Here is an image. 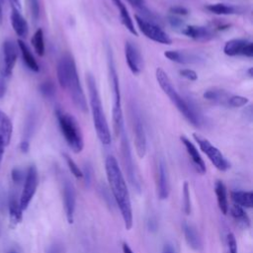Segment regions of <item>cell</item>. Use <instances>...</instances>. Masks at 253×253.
Here are the masks:
<instances>
[{
	"label": "cell",
	"mask_w": 253,
	"mask_h": 253,
	"mask_svg": "<svg viewBox=\"0 0 253 253\" xmlns=\"http://www.w3.org/2000/svg\"><path fill=\"white\" fill-rule=\"evenodd\" d=\"M63 157L66 161V164L70 170V172L72 173V175L77 178V179H81L83 178V173L82 170L78 167V165L74 162V160L67 154V153H63Z\"/></svg>",
	"instance_id": "obj_33"
},
{
	"label": "cell",
	"mask_w": 253,
	"mask_h": 253,
	"mask_svg": "<svg viewBox=\"0 0 253 253\" xmlns=\"http://www.w3.org/2000/svg\"><path fill=\"white\" fill-rule=\"evenodd\" d=\"M180 140L183 143V145L185 146L186 151H187L189 157L191 158L192 163H193L194 167L196 168L197 172L201 175H204L207 171V167H206V164H205L202 156L200 155L196 145L185 135H181Z\"/></svg>",
	"instance_id": "obj_16"
},
{
	"label": "cell",
	"mask_w": 253,
	"mask_h": 253,
	"mask_svg": "<svg viewBox=\"0 0 253 253\" xmlns=\"http://www.w3.org/2000/svg\"><path fill=\"white\" fill-rule=\"evenodd\" d=\"M9 218L10 223L14 227L23 219V210L20 207V202L15 194H12L9 200Z\"/></svg>",
	"instance_id": "obj_24"
},
{
	"label": "cell",
	"mask_w": 253,
	"mask_h": 253,
	"mask_svg": "<svg viewBox=\"0 0 253 253\" xmlns=\"http://www.w3.org/2000/svg\"><path fill=\"white\" fill-rule=\"evenodd\" d=\"M20 149H21L22 152L27 153L29 151V149H30V142H29V140H27V139L22 140V142L20 143Z\"/></svg>",
	"instance_id": "obj_46"
},
{
	"label": "cell",
	"mask_w": 253,
	"mask_h": 253,
	"mask_svg": "<svg viewBox=\"0 0 253 253\" xmlns=\"http://www.w3.org/2000/svg\"><path fill=\"white\" fill-rule=\"evenodd\" d=\"M6 90H7V85H6L5 78L0 75V99H2L5 96Z\"/></svg>",
	"instance_id": "obj_44"
},
{
	"label": "cell",
	"mask_w": 253,
	"mask_h": 253,
	"mask_svg": "<svg viewBox=\"0 0 253 253\" xmlns=\"http://www.w3.org/2000/svg\"><path fill=\"white\" fill-rule=\"evenodd\" d=\"M183 204H184V211L186 214H190L191 212V199H190V191L189 185L187 182L183 185Z\"/></svg>",
	"instance_id": "obj_36"
},
{
	"label": "cell",
	"mask_w": 253,
	"mask_h": 253,
	"mask_svg": "<svg viewBox=\"0 0 253 253\" xmlns=\"http://www.w3.org/2000/svg\"><path fill=\"white\" fill-rule=\"evenodd\" d=\"M107 63H108V72L110 77V83L113 90V126L114 131L117 136L120 135L121 131L124 127V118H123V110H122V97H121V89H120V81L119 75L117 72L114 55L110 46L107 48Z\"/></svg>",
	"instance_id": "obj_5"
},
{
	"label": "cell",
	"mask_w": 253,
	"mask_h": 253,
	"mask_svg": "<svg viewBox=\"0 0 253 253\" xmlns=\"http://www.w3.org/2000/svg\"><path fill=\"white\" fill-rule=\"evenodd\" d=\"M130 116H131V121H132L135 151L139 158H143L146 153V148H147L146 133H145L144 124H143V120H142L140 111L135 105H131V107H130Z\"/></svg>",
	"instance_id": "obj_8"
},
{
	"label": "cell",
	"mask_w": 253,
	"mask_h": 253,
	"mask_svg": "<svg viewBox=\"0 0 253 253\" xmlns=\"http://www.w3.org/2000/svg\"><path fill=\"white\" fill-rule=\"evenodd\" d=\"M2 7H3V4H2V0H0V22L2 21V15H3V12H2Z\"/></svg>",
	"instance_id": "obj_51"
},
{
	"label": "cell",
	"mask_w": 253,
	"mask_h": 253,
	"mask_svg": "<svg viewBox=\"0 0 253 253\" xmlns=\"http://www.w3.org/2000/svg\"><path fill=\"white\" fill-rule=\"evenodd\" d=\"M168 22H169V24L171 25V27H173V28H175V29H181V31L183 30V28L185 27V25H184V22L179 18V17H177V16H170L169 18H168Z\"/></svg>",
	"instance_id": "obj_40"
},
{
	"label": "cell",
	"mask_w": 253,
	"mask_h": 253,
	"mask_svg": "<svg viewBox=\"0 0 253 253\" xmlns=\"http://www.w3.org/2000/svg\"><path fill=\"white\" fill-rule=\"evenodd\" d=\"M4 151H5V147L2 144H0V165H1V161H2V158H3Z\"/></svg>",
	"instance_id": "obj_50"
},
{
	"label": "cell",
	"mask_w": 253,
	"mask_h": 253,
	"mask_svg": "<svg viewBox=\"0 0 253 253\" xmlns=\"http://www.w3.org/2000/svg\"><path fill=\"white\" fill-rule=\"evenodd\" d=\"M180 75L190 81H196L198 79V74L196 73V71H194L193 69H189V68H185V69H181L179 71Z\"/></svg>",
	"instance_id": "obj_39"
},
{
	"label": "cell",
	"mask_w": 253,
	"mask_h": 253,
	"mask_svg": "<svg viewBox=\"0 0 253 253\" xmlns=\"http://www.w3.org/2000/svg\"><path fill=\"white\" fill-rule=\"evenodd\" d=\"M38 184H39V175H38L37 167L35 165H31L28 168V171L26 173L23 191L19 200L20 207L23 211H25L29 207L37 191Z\"/></svg>",
	"instance_id": "obj_11"
},
{
	"label": "cell",
	"mask_w": 253,
	"mask_h": 253,
	"mask_svg": "<svg viewBox=\"0 0 253 253\" xmlns=\"http://www.w3.org/2000/svg\"><path fill=\"white\" fill-rule=\"evenodd\" d=\"M134 19L137 28L147 39L161 44H171V38L161 27H159V25L142 18L137 14L134 15Z\"/></svg>",
	"instance_id": "obj_9"
},
{
	"label": "cell",
	"mask_w": 253,
	"mask_h": 253,
	"mask_svg": "<svg viewBox=\"0 0 253 253\" xmlns=\"http://www.w3.org/2000/svg\"><path fill=\"white\" fill-rule=\"evenodd\" d=\"M248 103H249V99L244 96H240V95H231V96H229L228 101H227V105L232 108L244 107Z\"/></svg>",
	"instance_id": "obj_35"
},
{
	"label": "cell",
	"mask_w": 253,
	"mask_h": 253,
	"mask_svg": "<svg viewBox=\"0 0 253 253\" xmlns=\"http://www.w3.org/2000/svg\"><path fill=\"white\" fill-rule=\"evenodd\" d=\"M226 243L228 247V252L229 253H238L237 250V242L235 239V236L232 232H228L226 235Z\"/></svg>",
	"instance_id": "obj_38"
},
{
	"label": "cell",
	"mask_w": 253,
	"mask_h": 253,
	"mask_svg": "<svg viewBox=\"0 0 253 253\" xmlns=\"http://www.w3.org/2000/svg\"><path fill=\"white\" fill-rule=\"evenodd\" d=\"M17 43H18V47H19V50L22 54V58L26 64V66L34 71V72H39L40 71V66H39V63L38 61L36 60L35 56L33 55L32 51L30 50L29 46L24 42V41H22L21 39H19L17 41Z\"/></svg>",
	"instance_id": "obj_22"
},
{
	"label": "cell",
	"mask_w": 253,
	"mask_h": 253,
	"mask_svg": "<svg viewBox=\"0 0 253 253\" xmlns=\"http://www.w3.org/2000/svg\"><path fill=\"white\" fill-rule=\"evenodd\" d=\"M157 195L160 200H166L169 196V182L165 162L161 159L157 164Z\"/></svg>",
	"instance_id": "obj_18"
},
{
	"label": "cell",
	"mask_w": 253,
	"mask_h": 253,
	"mask_svg": "<svg viewBox=\"0 0 253 253\" xmlns=\"http://www.w3.org/2000/svg\"><path fill=\"white\" fill-rule=\"evenodd\" d=\"M181 32L185 36L198 42H209L213 38L212 31L205 26H185Z\"/></svg>",
	"instance_id": "obj_19"
},
{
	"label": "cell",
	"mask_w": 253,
	"mask_h": 253,
	"mask_svg": "<svg viewBox=\"0 0 253 253\" xmlns=\"http://www.w3.org/2000/svg\"><path fill=\"white\" fill-rule=\"evenodd\" d=\"M133 8H135L137 10V12L139 14H137L138 16L150 21V22H153V23H156V18L154 16V14L146 7L145 5V2L144 0H126ZM157 24V23H156Z\"/></svg>",
	"instance_id": "obj_30"
},
{
	"label": "cell",
	"mask_w": 253,
	"mask_h": 253,
	"mask_svg": "<svg viewBox=\"0 0 253 253\" xmlns=\"http://www.w3.org/2000/svg\"><path fill=\"white\" fill-rule=\"evenodd\" d=\"M63 203L64 211L68 223H73L75 211V191L69 180L63 183Z\"/></svg>",
	"instance_id": "obj_17"
},
{
	"label": "cell",
	"mask_w": 253,
	"mask_h": 253,
	"mask_svg": "<svg viewBox=\"0 0 253 253\" xmlns=\"http://www.w3.org/2000/svg\"><path fill=\"white\" fill-rule=\"evenodd\" d=\"M82 173H83V177L85 178V183L87 185H89L90 182H91V177H92V169H91V167L89 165H86L85 169H84V171H82Z\"/></svg>",
	"instance_id": "obj_43"
},
{
	"label": "cell",
	"mask_w": 253,
	"mask_h": 253,
	"mask_svg": "<svg viewBox=\"0 0 253 253\" xmlns=\"http://www.w3.org/2000/svg\"><path fill=\"white\" fill-rule=\"evenodd\" d=\"M170 13L174 16H186L189 14V10L186 9L185 7H182V6H173L170 8Z\"/></svg>",
	"instance_id": "obj_41"
},
{
	"label": "cell",
	"mask_w": 253,
	"mask_h": 253,
	"mask_svg": "<svg viewBox=\"0 0 253 253\" xmlns=\"http://www.w3.org/2000/svg\"><path fill=\"white\" fill-rule=\"evenodd\" d=\"M105 170L110 189L120 209L125 227L126 230H130L132 227L133 219L129 192L127 190L126 180L115 156H107L105 160Z\"/></svg>",
	"instance_id": "obj_1"
},
{
	"label": "cell",
	"mask_w": 253,
	"mask_h": 253,
	"mask_svg": "<svg viewBox=\"0 0 253 253\" xmlns=\"http://www.w3.org/2000/svg\"><path fill=\"white\" fill-rule=\"evenodd\" d=\"M230 214L243 227H248L249 226V224H250L249 217L247 216V214L244 211L243 208H241V207H239V206L234 204L230 208Z\"/></svg>",
	"instance_id": "obj_31"
},
{
	"label": "cell",
	"mask_w": 253,
	"mask_h": 253,
	"mask_svg": "<svg viewBox=\"0 0 253 253\" xmlns=\"http://www.w3.org/2000/svg\"><path fill=\"white\" fill-rule=\"evenodd\" d=\"M11 25L17 36H19L21 39H25L28 36L29 33V27L26 19L21 14V11L12 9L11 12Z\"/></svg>",
	"instance_id": "obj_20"
},
{
	"label": "cell",
	"mask_w": 253,
	"mask_h": 253,
	"mask_svg": "<svg viewBox=\"0 0 253 253\" xmlns=\"http://www.w3.org/2000/svg\"><path fill=\"white\" fill-rule=\"evenodd\" d=\"M121 136V149H122V156H123V161L125 164V168L128 177L129 182L133 186H137V181L135 178V172H134V166L132 162V157H131V151H130V146L128 142V138L126 135V132L125 128L121 131L120 135Z\"/></svg>",
	"instance_id": "obj_14"
},
{
	"label": "cell",
	"mask_w": 253,
	"mask_h": 253,
	"mask_svg": "<svg viewBox=\"0 0 253 253\" xmlns=\"http://www.w3.org/2000/svg\"><path fill=\"white\" fill-rule=\"evenodd\" d=\"M122 249H123L124 253H133V251L131 250V248L128 246V244L126 242H123Z\"/></svg>",
	"instance_id": "obj_49"
},
{
	"label": "cell",
	"mask_w": 253,
	"mask_h": 253,
	"mask_svg": "<svg viewBox=\"0 0 253 253\" xmlns=\"http://www.w3.org/2000/svg\"><path fill=\"white\" fill-rule=\"evenodd\" d=\"M112 1L114 2L115 6L117 7V9H118L119 12H120V18H121V21H122L123 25L126 28V30H127L130 34H132V35H134L135 37H137V32H136V30H135V28H134L133 21H132L130 15H129V13H128L126 7V5L124 4V2H123L122 0H112Z\"/></svg>",
	"instance_id": "obj_23"
},
{
	"label": "cell",
	"mask_w": 253,
	"mask_h": 253,
	"mask_svg": "<svg viewBox=\"0 0 253 253\" xmlns=\"http://www.w3.org/2000/svg\"><path fill=\"white\" fill-rule=\"evenodd\" d=\"M162 253H175V250L171 244H165Z\"/></svg>",
	"instance_id": "obj_48"
},
{
	"label": "cell",
	"mask_w": 253,
	"mask_h": 253,
	"mask_svg": "<svg viewBox=\"0 0 253 253\" xmlns=\"http://www.w3.org/2000/svg\"><path fill=\"white\" fill-rule=\"evenodd\" d=\"M230 198L235 205L243 209H251L253 207V193L251 191H232Z\"/></svg>",
	"instance_id": "obj_25"
},
{
	"label": "cell",
	"mask_w": 253,
	"mask_h": 253,
	"mask_svg": "<svg viewBox=\"0 0 253 253\" xmlns=\"http://www.w3.org/2000/svg\"><path fill=\"white\" fill-rule=\"evenodd\" d=\"M125 57L131 73L139 74L143 67V60L138 46L131 41L125 42Z\"/></svg>",
	"instance_id": "obj_13"
},
{
	"label": "cell",
	"mask_w": 253,
	"mask_h": 253,
	"mask_svg": "<svg viewBox=\"0 0 253 253\" xmlns=\"http://www.w3.org/2000/svg\"><path fill=\"white\" fill-rule=\"evenodd\" d=\"M155 77L158 85L163 90V92L169 97L170 101L175 105L177 110L182 114V116L194 126L201 127L203 125V117L196 107L185 98H183L176 88L173 86L171 79L168 74L162 69L157 68L155 70Z\"/></svg>",
	"instance_id": "obj_3"
},
{
	"label": "cell",
	"mask_w": 253,
	"mask_h": 253,
	"mask_svg": "<svg viewBox=\"0 0 253 253\" xmlns=\"http://www.w3.org/2000/svg\"><path fill=\"white\" fill-rule=\"evenodd\" d=\"M55 117L60 131L69 148L74 153H80L84 147V140L76 120L70 114L59 108L55 110Z\"/></svg>",
	"instance_id": "obj_6"
},
{
	"label": "cell",
	"mask_w": 253,
	"mask_h": 253,
	"mask_svg": "<svg viewBox=\"0 0 253 253\" xmlns=\"http://www.w3.org/2000/svg\"><path fill=\"white\" fill-rule=\"evenodd\" d=\"M214 192H215L219 211H221L222 214L225 215L228 212V201H227V195H226V188L223 182L221 181L215 182Z\"/></svg>",
	"instance_id": "obj_26"
},
{
	"label": "cell",
	"mask_w": 253,
	"mask_h": 253,
	"mask_svg": "<svg viewBox=\"0 0 253 253\" xmlns=\"http://www.w3.org/2000/svg\"><path fill=\"white\" fill-rule=\"evenodd\" d=\"M13 125L10 118L0 110V144L6 147L11 140Z\"/></svg>",
	"instance_id": "obj_21"
},
{
	"label": "cell",
	"mask_w": 253,
	"mask_h": 253,
	"mask_svg": "<svg viewBox=\"0 0 253 253\" xmlns=\"http://www.w3.org/2000/svg\"><path fill=\"white\" fill-rule=\"evenodd\" d=\"M86 83L88 87L89 103H90V109L92 113L93 124H94L97 136L102 144L109 145L112 142L111 131H110L107 118L104 113L96 79L91 73H88L86 75Z\"/></svg>",
	"instance_id": "obj_4"
},
{
	"label": "cell",
	"mask_w": 253,
	"mask_h": 253,
	"mask_svg": "<svg viewBox=\"0 0 253 253\" xmlns=\"http://www.w3.org/2000/svg\"><path fill=\"white\" fill-rule=\"evenodd\" d=\"M206 9L215 15H234L238 14L240 9L235 6L223 4V3H215V4H209L206 6Z\"/></svg>",
	"instance_id": "obj_28"
},
{
	"label": "cell",
	"mask_w": 253,
	"mask_h": 253,
	"mask_svg": "<svg viewBox=\"0 0 253 253\" xmlns=\"http://www.w3.org/2000/svg\"><path fill=\"white\" fill-rule=\"evenodd\" d=\"M31 16L34 21H38L40 17V2L39 0H28Z\"/></svg>",
	"instance_id": "obj_37"
},
{
	"label": "cell",
	"mask_w": 253,
	"mask_h": 253,
	"mask_svg": "<svg viewBox=\"0 0 253 253\" xmlns=\"http://www.w3.org/2000/svg\"><path fill=\"white\" fill-rule=\"evenodd\" d=\"M193 137L198 143L200 149L207 155V157L217 170L226 171L230 167V163L228 162V160L223 156L218 148L211 143L210 140L196 132L193 133Z\"/></svg>",
	"instance_id": "obj_7"
},
{
	"label": "cell",
	"mask_w": 253,
	"mask_h": 253,
	"mask_svg": "<svg viewBox=\"0 0 253 253\" xmlns=\"http://www.w3.org/2000/svg\"><path fill=\"white\" fill-rule=\"evenodd\" d=\"M46 253H62V247L59 244H52L47 249Z\"/></svg>",
	"instance_id": "obj_45"
},
{
	"label": "cell",
	"mask_w": 253,
	"mask_h": 253,
	"mask_svg": "<svg viewBox=\"0 0 253 253\" xmlns=\"http://www.w3.org/2000/svg\"><path fill=\"white\" fill-rule=\"evenodd\" d=\"M223 52L228 56L242 55L246 57L253 56V43L252 42L244 39H233L225 42Z\"/></svg>",
	"instance_id": "obj_12"
},
{
	"label": "cell",
	"mask_w": 253,
	"mask_h": 253,
	"mask_svg": "<svg viewBox=\"0 0 253 253\" xmlns=\"http://www.w3.org/2000/svg\"><path fill=\"white\" fill-rule=\"evenodd\" d=\"M11 178L14 183H20L24 179V174L21 169L19 168H14L11 171Z\"/></svg>",
	"instance_id": "obj_42"
},
{
	"label": "cell",
	"mask_w": 253,
	"mask_h": 253,
	"mask_svg": "<svg viewBox=\"0 0 253 253\" xmlns=\"http://www.w3.org/2000/svg\"><path fill=\"white\" fill-rule=\"evenodd\" d=\"M164 56L170 61L179 64H200L206 60V57L202 53L178 49L166 50Z\"/></svg>",
	"instance_id": "obj_15"
},
{
	"label": "cell",
	"mask_w": 253,
	"mask_h": 253,
	"mask_svg": "<svg viewBox=\"0 0 253 253\" xmlns=\"http://www.w3.org/2000/svg\"><path fill=\"white\" fill-rule=\"evenodd\" d=\"M32 44L34 46V49L36 53L40 56H42L45 51V46H44V39H43V32L40 28L38 29L33 38H32Z\"/></svg>",
	"instance_id": "obj_32"
},
{
	"label": "cell",
	"mask_w": 253,
	"mask_h": 253,
	"mask_svg": "<svg viewBox=\"0 0 253 253\" xmlns=\"http://www.w3.org/2000/svg\"><path fill=\"white\" fill-rule=\"evenodd\" d=\"M40 92L42 93V95L47 99H51L54 97L55 95V87L54 84L50 81H45L42 82L40 85Z\"/></svg>",
	"instance_id": "obj_34"
},
{
	"label": "cell",
	"mask_w": 253,
	"mask_h": 253,
	"mask_svg": "<svg viewBox=\"0 0 253 253\" xmlns=\"http://www.w3.org/2000/svg\"><path fill=\"white\" fill-rule=\"evenodd\" d=\"M230 95L227 92L220 89H209L204 92L203 97L209 101H211L216 104L227 105V101Z\"/></svg>",
	"instance_id": "obj_29"
},
{
	"label": "cell",
	"mask_w": 253,
	"mask_h": 253,
	"mask_svg": "<svg viewBox=\"0 0 253 253\" xmlns=\"http://www.w3.org/2000/svg\"><path fill=\"white\" fill-rule=\"evenodd\" d=\"M19 53L18 45L11 40H6L2 44L0 56V75L5 79L13 73Z\"/></svg>",
	"instance_id": "obj_10"
},
{
	"label": "cell",
	"mask_w": 253,
	"mask_h": 253,
	"mask_svg": "<svg viewBox=\"0 0 253 253\" xmlns=\"http://www.w3.org/2000/svg\"><path fill=\"white\" fill-rule=\"evenodd\" d=\"M9 3H10V5H11L12 9L21 11V3H20V0H9Z\"/></svg>",
	"instance_id": "obj_47"
},
{
	"label": "cell",
	"mask_w": 253,
	"mask_h": 253,
	"mask_svg": "<svg viewBox=\"0 0 253 253\" xmlns=\"http://www.w3.org/2000/svg\"><path fill=\"white\" fill-rule=\"evenodd\" d=\"M183 232H184V236L185 239L188 243V245L194 249V250H199L201 248V239L200 236L196 230V228L188 223H184L183 224Z\"/></svg>",
	"instance_id": "obj_27"
},
{
	"label": "cell",
	"mask_w": 253,
	"mask_h": 253,
	"mask_svg": "<svg viewBox=\"0 0 253 253\" xmlns=\"http://www.w3.org/2000/svg\"><path fill=\"white\" fill-rule=\"evenodd\" d=\"M11 253H15V252H11Z\"/></svg>",
	"instance_id": "obj_52"
},
{
	"label": "cell",
	"mask_w": 253,
	"mask_h": 253,
	"mask_svg": "<svg viewBox=\"0 0 253 253\" xmlns=\"http://www.w3.org/2000/svg\"><path fill=\"white\" fill-rule=\"evenodd\" d=\"M56 75L59 85L67 91L76 109L86 114L88 112L87 99L79 80L75 60L71 54L65 53L60 57L57 62Z\"/></svg>",
	"instance_id": "obj_2"
}]
</instances>
